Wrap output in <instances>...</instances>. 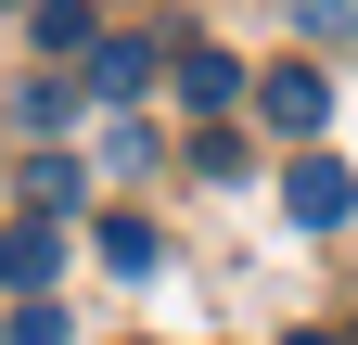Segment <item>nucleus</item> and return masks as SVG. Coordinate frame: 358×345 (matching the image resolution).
<instances>
[{"mask_svg":"<svg viewBox=\"0 0 358 345\" xmlns=\"http://www.w3.org/2000/svg\"><path fill=\"white\" fill-rule=\"evenodd\" d=\"M282 205H294V230H345L358 218V179H345L333 154H294L282 166Z\"/></svg>","mask_w":358,"mask_h":345,"instance_id":"obj_1","label":"nucleus"},{"mask_svg":"<svg viewBox=\"0 0 358 345\" xmlns=\"http://www.w3.org/2000/svg\"><path fill=\"white\" fill-rule=\"evenodd\" d=\"M256 103H268L282 141H320V128H333V77L320 64H282V77H256Z\"/></svg>","mask_w":358,"mask_h":345,"instance_id":"obj_2","label":"nucleus"},{"mask_svg":"<svg viewBox=\"0 0 358 345\" xmlns=\"http://www.w3.org/2000/svg\"><path fill=\"white\" fill-rule=\"evenodd\" d=\"M0 281H13V294H52L64 281V218H13V230H0Z\"/></svg>","mask_w":358,"mask_h":345,"instance_id":"obj_3","label":"nucleus"},{"mask_svg":"<svg viewBox=\"0 0 358 345\" xmlns=\"http://www.w3.org/2000/svg\"><path fill=\"white\" fill-rule=\"evenodd\" d=\"M179 103H192V115H231L243 103V64L217 52V38H192V26H179Z\"/></svg>","mask_w":358,"mask_h":345,"instance_id":"obj_4","label":"nucleus"},{"mask_svg":"<svg viewBox=\"0 0 358 345\" xmlns=\"http://www.w3.org/2000/svg\"><path fill=\"white\" fill-rule=\"evenodd\" d=\"M154 90V38H103L90 52V103H141Z\"/></svg>","mask_w":358,"mask_h":345,"instance_id":"obj_5","label":"nucleus"},{"mask_svg":"<svg viewBox=\"0 0 358 345\" xmlns=\"http://www.w3.org/2000/svg\"><path fill=\"white\" fill-rule=\"evenodd\" d=\"M154 256H166L154 218H103V269H115V281H154Z\"/></svg>","mask_w":358,"mask_h":345,"instance_id":"obj_6","label":"nucleus"},{"mask_svg":"<svg viewBox=\"0 0 358 345\" xmlns=\"http://www.w3.org/2000/svg\"><path fill=\"white\" fill-rule=\"evenodd\" d=\"M90 179H77V166H26V218H64V205H77Z\"/></svg>","mask_w":358,"mask_h":345,"instance_id":"obj_7","label":"nucleus"},{"mask_svg":"<svg viewBox=\"0 0 358 345\" xmlns=\"http://www.w3.org/2000/svg\"><path fill=\"white\" fill-rule=\"evenodd\" d=\"M192 166H205V179H256V154L231 141V128H205V141H192Z\"/></svg>","mask_w":358,"mask_h":345,"instance_id":"obj_8","label":"nucleus"},{"mask_svg":"<svg viewBox=\"0 0 358 345\" xmlns=\"http://www.w3.org/2000/svg\"><path fill=\"white\" fill-rule=\"evenodd\" d=\"M13 345H64V307H26V320H13Z\"/></svg>","mask_w":358,"mask_h":345,"instance_id":"obj_9","label":"nucleus"},{"mask_svg":"<svg viewBox=\"0 0 358 345\" xmlns=\"http://www.w3.org/2000/svg\"><path fill=\"white\" fill-rule=\"evenodd\" d=\"M294 345H333V332H294Z\"/></svg>","mask_w":358,"mask_h":345,"instance_id":"obj_10","label":"nucleus"}]
</instances>
